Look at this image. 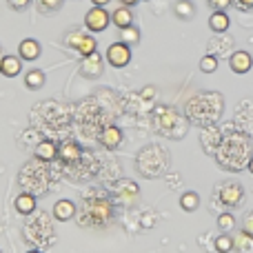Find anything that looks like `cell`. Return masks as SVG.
Listing matches in <instances>:
<instances>
[{
  "label": "cell",
  "mask_w": 253,
  "mask_h": 253,
  "mask_svg": "<svg viewBox=\"0 0 253 253\" xmlns=\"http://www.w3.org/2000/svg\"><path fill=\"white\" fill-rule=\"evenodd\" d=\"M156 126L160 133L169 135V138H173V126L175 129H180L182 133H187V123H182V118H180L178 114H175V109H171V107H158L156 109Z\"/></svg>",
  "instance_id": "3"
},
{
  "label": "cell",
  "mask_w": 253,
  "mask_h": 253,
  "mask_svg": "<svg viewBox=\"0 0 253 253\" xmlns=\"http://www.w3.org/2000/svg\"><path fill=\"white\" fill-rule=\"evenodd\" d=\"M238 7L240 9H253V0H238Z\"/></svg>",
  "instance_id": "32"
},
{
  "label": "cell",
  "mask_w": 253,
  "mask_h": 253,
  "mask_svg": "<svg viewBox=\"0 0 253 253\" xmlns=\"http://www.w3.org/2000/svg\"><path fill=\"white\" fill-rule=\"evenodd\" d=\"M229 67H231L233 74L242 76V74H249L251 67H253V58L249 51H245V49H238V51L231 53V58H229Z\"/></svg>",
  "instance_id": "9"
},
{
  "label": "cell",
  "mask_w": 253,
  "mask_h": 253,
  "mask_svg": "<svg viewBox=\"0 0 253 253\" xmlns=\"http://www.w3.org/2000/svg\"><path fill=\"white\" fill-rule=\"evenodd\" d=\"M91 2H93V7H107L111 0H91Z\"/></svg>",
  "instance_id": "33"
},
{
  "label": "cell",
  "mask_w": 253,
  "mask_h": 253,
  "mask_svg": "<svg viewBox=\"0 0 253 253\" xmlns=\"http://www.w3.org/2000/svg\"><path fill=\"white\" fill-rule=\"evenodd\" d=\"M224 109V100L220 93L215 91H207V93H198L196 98H191L187 105V116L193 125L198 126H211L220 120Z\"/></svg>",
  "instance_id": "2"
},
{
  "label": "cell",
  "mask_w": 253,
  "mask_h": 253,
  "mask_svg": "<svg viewBox=\"0 0 253 253\" xmlns=\"http://www.w3.org/2000/svg\"><path fill=\"white\" fill-rule=\"evenodd\" d=\"M16 211L18 213H22V215H29V213H34L36 211V196H31V193H20V196H16Z\"/></svg>",
  "instance_id": "18"
},
{
  "label": "cell",
  "mask_w": 253,
  "mask_h": 253,
  "mask_svg": "<svg viewBox=\"0 0 253 253\" xmlns=\"http://www.w3.org/2000/svg\"><path fill=\"white\" fill-rule=\"evenodd\" d=\"M0 253H2V251H0Z\"/></svg>",
  "instance_id": "37"
},
{
  "label": "cell",
  "mask_w": 253,
  "mask_h": 253,
  "mask_svg": "<svg viewBox=\"0 0 253 253\" xmlns=\"http://www.w3.org/2000/svg\"><path fill=\"white\" fill-rule=\"evenodd\" d=\"M111 25V13L105 7H91L84 13V27L91 34H100Z\"/></svg>",
  "instance_id": "6"
},
{
  "label": "cell",
  "mask_w": 253,
  "mask_h": 253,
  "mask_svg": "<svg viewBox=\"0 0 253 253\" xmlns=\"http://www.w3.org/2000/svg\"><path fill=\"white\" fill-rule=\"evenodd\" d=\"M80 156H83V149L76 142H65L58 147V158H60L62 162H67V165H76V162L80 160Z\"/></svg>",
  "instance_id": "14"
},
{
  "label": "cell",
  "mask_w": 253,
  "mask_h": 253,
  "mask_svg": "<svg viewBox=\"0 0 253 253\" xmlns=\"http://www.w3.org/2000/svg\"><path fill=\"white\" fill-rule=\"evenodd\" d=\"M65 42L69 44V47H74L76 51L80 53V56H91V53L98 51V42L93 36L84 34V31H71V34L65 36Z\"/></svg>",
  "instance_id": "5"
},
{
  "label": "cell",
  "mask_w": 253,
  "mask_h": 253,
  "mask_svg": "<svg viewBox=\"0 0 253 253\" xmlns=\"http://www.w3.org/2000/svg\"><path fill=\"white\" fill-rule=\"evenodd\" d=\"M36 158L42 162H51L58 158V147L56 142H51V140H42V142H38V147H36Z\"/></svg>",
  "instance_id": "17"
},
{
  "label": "cell",
  "mask_w": 253,
  "mask_h": 253,
  "mask_svg": "<svg viewBox=\"0 0 253 253\" xmlns=\"http://www.w3.org/2000/svg\"><path fill=\"white\" fill-rule=\"evenodd\" d=\"M231 4H233V0H209V7L213 11H227Z\"/></svg>",
  "instance_id": "29"
},
{
  "label": "cell",
  "mask_w": 253,
  "mask_h": 253,
  "mask_svg": "<svg viewBox=\"0 0 253 253\" xmlns=\"http://www.w3.org/2000/svg\"><path fill=\"white\" fill-rule=\"evenodd\" d=\"M242 231H247L249 236H253V211H249L245 218V222H242Z\"/></svg>",
  "instance_id": "31"
},
{
  "label": "cell",
  "mask_w": 253,
  "mask_h": 253,
  "mask_svg": "<svg viewBox=\"0 0 253 253\" xmlns=\"http://www.w3.org/2000/svg\"><path fill=\"white\" fill-rule=\"evenodd\" d=\"M123 129L120 126H116V125H111V126H107V129H102V133H100V144L105 149H118L120 144H123Z\"/></svg>",
  "instance_id": "12"
},
{
  "label": "cell",
  "mask_w": 253,
  "mask_h": 253,
  "mask_svg": "<svg viewBox=\"0 0 253 253\" xmlns=\"http://www.w3.org/2000/svg\"><path fill=\"white\" fill-rule=\"evenodd\" d=\"M76 202L74 200H58L56 205H53V218L58 220V222H69L71 218L76 215Z\"/></svg>",
  "instance_id": "13"
},
{
  "label": "cell",
  "mask_w": 253,
  "mask_h": 253,
  "mask_svg": "<svg viewBox=\"0 0 253 253\" xmlns=\"http://www.w3.org/2000/svg\"><path fill=\"white\" fill-rule=\"evenodd\" d=\"M40 53H42V47H40V42L34 38H25L20 44H18V56H20V60L34 62L40 58Z\"/></svg>",
  "instance_id": "11"
},
{
  "label": "cell",
  "mask_w": 253,
  "mask_h": 253,
  "mask_svg": "<svg viewBox=\"0 0 253 253\" xmlns=\"http://www.w3.org/2000/svg\"><path fill=\"white\" fill-rule=\"evenodd\" d=\"M44 71H40V69H29L25 74V84H27V89H42L44 87Z\"/></svg>",
  "instance_id": "22"
},
{
  "label": "cell",
  "mask_w": 253,
  "mask_h": 253,
  "mask_svg": "<svg viewBox=\"0 0 253 253\" xmlns=\"http://www.w3.org/2000/svg\"><path fill=\"white\" fill-rule=\"evenodd\" d=\"M38 7L42 13H53L62 7V0H38Z\"/></svg>",
  "instance_id": "28"
},
{
  "label": "cell",
  "mask_w": 253,
  "mask_h": 253,
  "mask_svg": "<svg viewBox=\"0 0 253 253\" xmlns=\"http://www.w3.org/2000/svg\"><path fill=\"white\" fill-rule=\"evenodd\" d=\"M200 142H202V147H205V151L209 153V156H215L220 142H222V131H220L215 125L205 126L202 133H200Z\"/></svg>",
  "instance_id": "8"
},
{
  "label": "cell",
  "mask_w": 253,
  "mask_h": 253,
  "mask_svg": "<svg viewBox=\"0 0 253 253\" xmlns=\"http://www.w3.org/2000/svg\"><path fill=\"white\" fill-rule=\"evenodd\" d=\"M229 25H231V20H229L227 11H213L209 16V27L215 34H224V31L229 29Z\"/></svg>",
  "instance_id": "19"
},
{
  "label": "cell",
  "mask_w": 253,
  "mask_h": 253,
  "mask_svg": "<svg viewBox=\"0 0 253 253\" xmlns=\"http://www.w3.org/2000/svg\"><path fill=\"white\" fill-rule=\"evenodd\" d=\"M233 227H236V218L231 213H220L218 215V229L222 233H231Z\"/></svg>",
  "instance_id": "26"
},
{
  "label": "cell",
  "mask_w": 253,
  "mask_h": 253,
  "mask_svg": "<svg viewBox=\"0 0 253 253\" xmlns=\"http://www.w3.org/2000/svg\"><path fill=\"white\" fill-rule=\"evenodd\" d=\"M180 207L191 213V211H196L198 207H200V196H198L196 191H184L182 196H180Z\"/></svg>",
  "instance_id": "23"
},
{
  "label": "cell",
  "mask_w": 253,
  "mask_h": 253,
  "mask_svg": "<svg viewBox=\"0 0 253 253\" xmlns=\"http://www.w3.org/2000/svg\"><path fill=\"white\" fill-rule=\"evenodd\" d=\"M233 251L253 253V236H249L247 231H238V236H233Z\"/></svg>",
  "instance_id": "20"
},
{
  "label": "cell",
  "mask_w": 253,
  "mask_h": 253,
  "mask_svg": "<svg viewBox=\"0 0 253 253\" xmlns=\"http://www.w3.org/2000/svg\"><path fill=\"white\" fill-rule=\"evenodd\" d=\"M84 78L93 80V78H100L102 76V56L100 53H91V56H84L83 58V67H80Z\"/></svg>",
  "instance_id": "10"
},
{
  "label": "cell",
  "mask_w": 253,
  "mask_h": 253,
  "mask_svg": "<svg viewBox=\"0 0 253 253\" xmlns=\"http://www.w3.org/2000/svg\"><path fill=\"white\" fill-rule=\"evenodd\" d=\"M107 62H109L111 67H116V69H123V67H126L131 62V47L125 42H114L107 47Z\"/></svg>",
  "instance_id": "7"
},
{
  "label": "cell",
  "mask_w": 253,
  "mask_h": 253,
  "mask_svg": "<svg viewBox=\"0 0 253 253\" xmlns=\"http://www.w3.org/2000/svg\"><path fill=\"white\" fill-rule=\"evenodd\" d=\"M120 42H125V44H138L140 42V29L138 27H125V29H120Z\"/></svg>",
  "instance_id": "24"
},
{
  "label": "cell",
  "mask_w": 253,
  "mask_h": 253,
  "mask_svg": "<svg viewBox=\"0 0 253 253\" xmlns=\"http://www.w3.org/2000/svg\"><path fill=\"white\" fill-rule=\"evenodd\" d=\"M173 13L180 18V20H191L196 16V7H193L191 0H178L173 4Z\"/></svg>",
  "instance_id": "21"
},
{
  "label": "cell",
  "mask_w": 253,
  "mask_h": 253,
  "mask_svg": "<svg viewBox=\"0 0 253 253\" xmlns=\"http://www.w3.org/2000/svg\"><path fill=\"white\" fill-rule=\"evenodd\" d=\"M140 0H120V4H125V7H133V4H138Z\"/></svg>",
  "instance_id": "34"
},
{
  "label": "cell",
  "mask_w": 253,
  "mask_h": 253,
  "mask_svg": "<svg viewBox=\"0 0 253 253\" xmlns=\"http://www.w3.org/2000/svg\"><path fill=\"white\" fill-rule=\"evenodd\" d=\"M247 169H249V173L253 175V158H251V160H249V167H247Z\"/></svg>",
  "instance_id": "35"
},
{
  "label": "cell",
  "mask_w": 253,
  "mask_h": 253,
  "mask_svg": "<svg viewBox=\"0 0 253 253\" xmlns=\"http://www.w3.org/2000/svg\"><path fill=\"white\" fill-rule=\"evenodd\" d=\"M215 69H218V58L215 56H205L200 60V71L202 74H213Z\"/></svg>",
  "instance_id": "27"
},
{
  "label": "cell",
  "mask_w": 253,
  "mask_h": 253,
  "mask_svg": "<svg viewBox=\"0 0 253 253\" xmlns=\"http://www.w3.org/2000/svg\"><path fill=\"white\" fill-rule=\"evenodd\" d=\"M7 4L13 11H22V9H27L31 4V0H7Z\"/></svg>",
  "instance_id": "30"
},
{
  "label": "cell",
  "mask_w": 253,
  "mask_h": 253,
  "mask_svg": "<svg viewBox=\"0 0 253 253\" xmlns=\"http://www.w3.org/2000/svg\"><path fill=\"white\" fill-rule=\"evenodd\" d=\"M111 22H114L118 29L131 27V25H133V13H131V7H125V4H120L118 9H114V13H111Z\"/></svg>",
  "instance_id": "16"
},
{
  "label": "cell",
  "mask_w": 253,
  "mask_h": 253,
  "mask_svg": "<svg viewBox=\"0 0 253 253\" xmlns=\"http://www.w3.org/2000/svg\"><path fill=\"white\" fill-rule=\"evenodd\" d=\"M27 253H40V251H34V249H31V251H27Z\"/></svg>",
  "instance_id": "36"
},
{
  "label": "cell",
  "mask_w": 253,
  "mask_h": 253,
  "mask_svg": "<svg viewBox=\"0 0 253 253\" xmlns=\"http://www.w3.org/2000/svg\"><path fill=\"white\" fill-rule=\"evenodd\" d=\"M251 158V138L242 131H231L229 135H224L218 151H215L218 167L224 171H231V173L247 169Z\"/></svg>",
  "instance_id": "1"
},
{
  "label": "cell",
  "mask_w": 253,
  "mask_h": 253,
  "mask_svg": "<svg viewBox=\"0 0 253 253\" xmlns=\"http://www.w3.org/2000/svg\"><path fill=\"white\" fill-rule=\"evenodd\" d=\"M22 71V60L20 56H2V60H0V74L4 76V78H16L18 74Z\"/></svg>",
  "instance_id": "15"
},
{
  "label": "cell",
  "mask_w": 253,
  "mask_h": 253,
  "mask_svg": "<svg viewBox=\"0 0 253 253\" xmlns=\"http://www.w3.org/2000/svg\"><path fill=\"white\" fill-rule=\"evenodd\" d=\"M215 251L218 253H231L233 251V238L229 233H222V236L215 238Z\"/></svg>",
  "instance_id": "25"
},
{
  "label": "cell",
  "mask_w": 253,
  "mask_h": 253,
  "mask_svg": "<svg viewBox=\"0 0 253 253\" xmlns=\"http://www.w3.org/2000/svg\"><path fill=\"white\" fill-rule=\"evenodd\" d=\"M218 198H220V202H222L224 207L236 209V207H240L242 200H245V189H242L240 182L227 180L224 184H220L218 187Z\"/></svg>",
  "instance_id": "4"
}]
</instances>
